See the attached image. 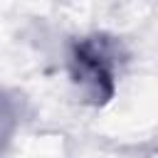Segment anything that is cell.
Returning a JSON list of instances; mask_svg holds the SVG:
<instances>
[{
  "label": "cell",
  "instance_id": "6da1fadb",
  "mask_svg": "<svg viewBox=\"0 0 158 158\" xmlns=\"http://www.w3.org/2000/svg\"><path fill=\"white\" fill-rule=\"evenodd\" d=\"M74 64V81L84 89V94L94 101H106L111 94V72L104 62V54L94 44H81L72 59Z\"/></svg>",
  "mask_w": 158,
  "mask_h": 158
}]
</instances>
